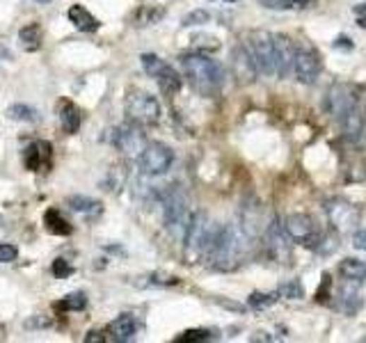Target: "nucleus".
<instances>
[{"label": "nucleus", "mask_w": 366, "mask_h": 343, "mask_svg": "<svg viewBox=\"0 0 366 343\" xmlns=\"http://www.w3.org/2000/svg\"><path fill=\"white\" fill-rule=\"evenodd\" d=\"M334 46H336V48H348V51H350V48H353V39H350V37H339V39L334 42Z\"/></svg>", "instance_id": "obj_39"}, {"label": "nucleus", "mask_w": 366, "mask_h": 343, "mask_svg": "<svg viewBox=\"0 0 366 343\" xmlns=\"http://www.w3.org/2000/svg\"><path fill=\"white\" fill-rule=\"evenodd\" d=\"M211 21V14L206 9H192L186 16L181 18V25L183 28H192V25H201V23H208Z\"/></svg>", "instance_id": "obj_33"}, {"label": "nucleus", "mask_w": 366, "mask_h": 343, "mask_svg": "<svg viewBox=\"0 0 366 343\" xmlns=\"http://www.w3.org/2000/svg\"><path fill=\"white\" fill-rule=\"evenodd\" d=\"M293 5H312V3H316V0H291Z\"/></svg>", "instance_id": "obj_41"}, {"label": "nucleus", "mask_w": 366, "mask_h": 343, "mask_svg": "<svg viewBox=\"0 0 366 343\" xmlns=\"http://www.w3.org/2000/svg\"><path fill=\"white\" fill-rule=\"evenodd\" d=\"M231 71H234V76L240 83H252L254 76L259 74L254 62H252V57H249V53L245 51L243 44L236 46L234 53H231Z\"/></svg>", "instance_id": "obj_17"}, {"label": "nucleus", "mask_w": 366, "mask_h": 343, "mask_svg": "<svg viewBox=\"0 0 366 343\" xmlns=\"http://www.w3.org/2000/svg\"><path fill=\"white\" fill-rule=\"evenodd\" d=\"M275 42V76L286 78L293 74V55L295 46L286 35H273Z\"/></svg>", "instance_id": "obj_16"}, {"label": "nucleus", "mask_w": 366, "mask_h": 343, "mask_svg": "<svg viewBox=\"0 0 366 343\" xmlns=\"http://www.w3.org/2000/svg\"><path fill=\"white\" fill-rule=\"evenodd\" d=\"M325 213L332 229L336 231H355L360 224V209L348 199L334 197L330 202H325Z\"/></svg>", "instance_id": "obj_12"}, {"label": "nucleus", "mask_w": 366, "mask_h": 343, "mask_svg": "<svg viewBox=\"0 0 366 343\" xmlns=\"http://www.w3.org/2000/svg\"><path fill=\"white\" fill-rule=\"evenodd\" d=\"M40 3H48V0H40Z\"/></svg>", "instance_id": "obj_44"}, {"label": "nucleus", "mask_w": 366, "mask_h": 343, "mask_svg": "<svg viewBox=\"0 0 366 343\" xmlns=\"http://www.w3.org/2000/svg\"><path fill=\"white\" fill-rule=\"evenodd\" d=\"M339 272L346 281H353V284H362L366 281V263L360 259H343L339 263Z\"/></svg>", "instance_id": "obj_23"}, {"label": "nucleus", "mask_w": 366, "mask_h": 343, "mask_svg": "<svg viewBox=\"0 0 366 343\" xmlns=\"http://www.w3.org/2000/svg\"><path fill=\"white\" fill-rule=\"evenodd\" d=\"M282 227L286 231L288 240L300 243V245H305V248H312V250L319 252L325 233L321 231L319 222H316L312 215H307V213H291V215H286V220H284Z\"/></svg>", "instance_id": "obj_6"}, {"label": "nucleus", "mask_w": 366, "mask_h": 343, "mask_svg": "<svg viewBox=\"0 0 366 343\" xmlns=\"http://www.w3.org/2000/svg\"><path fill=\"white\" fill-rule=\"evenodd\" d=\"M85 341L92 343V341H103V337L99 335V332H90V337H85Z\"/></svg>", "instance_id": "obj_40"}, {"label": "nucleus", "mask_w": 366, "mask_h": 343, "mask_svg": "<svg viewBox=\"0 0 366 343\" xmlns=\"http://www.w3.org/2000/svg\"><path fill=\"white\" fill-rule=\"evenodd\" d=\"M138 330H140V322L136 316H131V313H122V316L114 318L110 325H108V335L114 339V341H122V343H126V341H133L138 335Z\"/></svg>", "instance_id": "obj_18"}, {"label": "nucleus", "mask_w": 366, "mask_h": 343, "mask_svg": "<svg viewBox=\"0 0 366 343\" xmlns=\"http://www.w3.org/2000/svg\"><path fill=\"white\" fill-rule=\"evenodd\" d=\"M124 183H126V168H119V165L110 168L108 174H105V179L101 181L103 188H108L110 192H119L124 188Z\"/></svg>", "instance_id": "obj_28"}, {"label": "nucleus", "mask_w": 366, "mask_h": 343, "mask_svg": "<svg viewBox=\"0 0 366 343\" xmlns=\"http://www.w3.org/2000/svg\"><path fill=\"white\" fill-rule=\"evenodd\" d=\"M179 66L181 74L186 76V81L197 94L206 96H216L225 85V69L220 62L211 60L204 53H183L179 55Z\"/></svg>", "instance_id": "obj_2"}, {"label": "nucleus", "mask_w": 366, "mask_h": 343, "mask_svg": "<svg viewBox=\"0 0 366 343\" xmlns=\"http://www.w3.org/2000/svg\"><path fill=\"white\" fill-rule=\"evenodd\" d=\"M114 146H117L124 158H138L144 146H147V135H144L140 124L129 122L119 126L117 133H114Z\"/></svg>", "instance_id": "obj_13"}, {"label": "nucleus", "mask_w": 366, "mask_h": 343, "mask_svg": "<svg viewBox=\"0 0 366 343\" xmlns=\"http://www.w3.org/2000/svg\"><path fill=\"white\" fill-rule=\"evenodd\" d=\"M266 9H275V12H284V9H291L295 7L291 0H259Z\"/></svg>", "instance_id": "obj_36"}, {"label": "nucleus", "mask_w": 366, "mask_h": 343, "mask_svg": "<svg viewBox=\"0 0 366 343\" xmlns=\"http://www.w3.org/2000/svg\"><path fill=\"white\" fill-rule=\"evenodd\" d=\"M42 37H44V33L37 23H30V25H25V28L18 30V42H21V46L25 48V51H40Z\"/></svg>", "instance_id": "obj_24"}, {"label": "nucleus", "mask_w": 366, "mask_h": 343, "mask_svg": "<svg viewBox=\"0 0 366 343\" xmlns=\"http://www.w3.org/2000/svg\"><path fill=\"white\" fill-rule=\"evenodd\" d=\"M252 238L240 229V224H220L206 261L216 270H236L247 261L252 252Z\"/></svg>", "instance_id": "obj_1"}, {"label": "nucleus", "mask_w": 366, "mask_h": 343, "mask_svg": "<svg viewBox=\"0 0 366 343\" xmlns=\"http://www.w3.org/2000/svg\"><path fill=\"white\" fill-rule=\"evenodd\" d=\"M220 224L211 220V215L206 211H195L192 213L190 227L183 236V257L186 263H199L206 261L211 248H213V240L218 236Z\"/></svg>", "instance_id": "obj_3"}, {"label": "nucleus", "mask_w": 366, "mask_h": 343, "mask_svg": "<svg viewBox=\"0 0 366 343\" xmlns=\"http://www.w3.org/2000/svg\"><path fill=\"white\" fill-rule=\"evenodd\" d=\"M277 298L279 296H275V293H252V296L247 298V305L252 309H266V307L275 305Z\"/></svg>", "instance_id": "obj_32"}, {"label": "nucleus", "mask_w": 366, "mask_h": 343, "mask_svg": "<svg viewBox=\"0 0 366 343\" xmlns=\"http://www.w3.org/2000/svg\"><path fill=\"white\" fill-rule=\"evenodd\" d=\"M273 218H268V213L266 209L259 202H252V204H247L243 206V211H240V229H243L245 233L252 240L256 238H264V231L268 227V222H271Z\"/></svg>", "instance_id": "obj_15"}, {"label": "nucleus", "mask_w": 366, "mask_h": 343, "mask_svg": "<svg viewBox=\"0 0 366 343\" xmlns=\"http://www.w3.org/2000/svg\"><path fill=\"white\" fill-rule=\"evenodd\" d=\"M175 165V151L165 142H147L138 156V168L144 176H163Z\"/></svg>", "instance_id": "obj_9"}, {"label": "nucleus", "mask_w": 366, "mask_h": 343, "mask_svg": "<svg viewBox=\"0 0 366 343\" xmlns=\"http://www.w3.org/2000/svg\"><path fill=\"white\" fill-rule=\"evenodd\" d=\"M60 124H62L64 133H69V135L78 133L81 124H83V115L78 110V105L71 101H62L60 103Z\"/></svg>", "instance_id": "obj_22"}, {"label": "nucleus", "mask_w": 366, "mask_h": 343, "mask_svg": "<svg viewBox=\"0 0 366 343\" xmlns=\"http://www.w3.org/2000/svg\"><path fill=\"white\" fill-rule=\"evenodd\" d=\"M85 307H88L85 293H69L62 302H57V309H66V311H83Z\"/></svg>", "instance_id": "obj_31"}, {"label": "nucleus", "mask_w": 366, "mask_h": 343, "mask_svg": "<svg viewBox=\"0 0 366 343\" xmlns=\"http://www.w3.org/2000/svg\"><path fill=\"white\" fill-rule=\"evenodd\" d=\"M211 339V330H186L183 335H179L175 341L177 343H192V341H208Z\"/></svg>", "instance_id": "obj_34"}, {"label": "nucleus", "mask_w": 366, "mask_h": 343, "mask_svg": "<svg viewBox=\"0 0 366 343\" xmlns=\"http://www.w3.org/2000/svg\"><path fill=\"white\" fill-rule=\"evenodd\" d=\"M245 51L252 57L259 74L264 76H275V42L273 33L266 30H249L245 35Z\"/></svg>", "instance_id": "obj_5"}, {"label": "nucleus", "mask_w": 366, "mask_h": 343, "mask_svg": "<svg viewBox=\"0 0 366 343\" xmlns=\"http://www.w3.org/2000/svg\"><path fill=\"white\" fill-rule=\"evenodd\" d=\"M192 46L197 48V51H208V53H213L220 48V39L213 37V35H204V33H197V35H192Z\"/></svg>", "instance_id": "obj_29"}, {"label": "nucleus", "mask_w": 366, "mask_h": 343, "mask_svg": "<svg viewBox=\"0 0 366 343\" xmlns=\"http://www.w3.org/2000/svg\"><path fill=\"white\" fill-rule=\"evenodd\" d=\"M66 206H69L73 213L85 215L88 220H96L103 213L101 202L99 199H92V197H85V194H71V197L66 199Z\"/></svg>", "instance_id": "obj_20"}, {"label": "nucleus", "mask_w": 366, "mask_h": 343, "mask_svg": "<svg viewBox=\"0 0 366 343\" xmlns=\"http://www.w3.org/2000/svg\"><path fill=\"white\" fill-rule=\"evenodd\" d=\"M264 240H266L268 254H271L277 263H284L286 266V263L291 261V243H288L284 227L275 218L268 222V227L264 231Z\"/></svg>", "instance_id": "obj_14"}, {"label": "nucleus", "mask_w": 366, "mask_h": 343, "mask_svg": "<svg viewBox=\"0 0 366 343\" xmlns=\"http://www.w3.org/2000/svg\"><path fill=\"white\" fill-rule=\"evenodd\" d=\"M18 259V248L9 243H0V263H12Z\"/></svg>", "instance_id": "obj_35"}, {"label": "nucleus", "mask_w": 366, "mask_h": 343, "mask_svg": "<svg viewBox=\"0 0 366 343\" xmlns=\"http://www.w3.org/2000/svg\"><path fill=\"white\" fill-rule=\"evenodd\" d=\"M277 296L286 298V300H302L305 298V289H302V284L297 281V279H291V281H286V284L279 286Z\"/></svg>", "instance_id": "obj_30"}, {"label": "nucleus", "mask_w": 366, "mask_h": 343, "mask_svg": "<svg viewBox=\"0 0 366 343\" xmlns=\"http://www.w3.org/2000/svg\"><path fill=\"white\" fill-rule=\"evenodd\" d=\"M140 62H142V69L153 78V81H156L158 90L165 96H172L181 90V85H183L181 74L170 62L163 60V57L153 55V53H144L140 57Z\"/></svg>", "instance_id": "obj_8"}, {"label": "nucleus", "mask_w": 366, "mask_h": 343, "mask_svg": "<svg viewBox=\"0 0 366 343\" xmlns=\"http://www.w3.org/2000/svg\"><path fill=\"white\" fill-rule=\"evenodd\" d=\"M156 197L163 206V220H165V227L170 229V233L177 240H183L186 231L190 227L192 220V206L188 194L183 192L179 185H167L165 190L156 192Z\"/></svg>", "instance_id": "obj_4"}, {"label": "nucleus", "mask_w": 366, "mask_h": 343, "mask_svg": "<svg viewBox=\"0 0 366 343\" xmlns=\"http://www.w3.org/2000/svg\"><path fill=\"white\" fill-rule=\"evenodd\" d=\"M48 158H51V144H48V142H42V140L33 142V144L23 151L25 168L33 170V172H40Z\"/></svg>", "instance_id": "obj_21"}, {"label": "nucleus", "mask_w": 366, "mask_h": 343, "mask_svg": "<svg viewBox=\"0 0 366 343\" xmlns=\"http://www.w3.org/2000/svg\"><path fill=\"white\" fill-rule=\"evenodd\" d=\"M353 248H355V250L366 252V229L355 231V236H353Z\"/></svg>", "instance_id": "obj_38"}, {"label": "nucleus", "mask_w": 366, "mask_h": 343, "mask_svg": "<svg viewBox=\"0 0 366 343\" xmlns=\"http://www.w3.org/2000/svg\"><path fill=\"white\" fill-rule=\"evenodd\" d=\"M227 3H236V0H227Z\"/></svg>", "instance_id": "obj_43"}, {"label": "nucleus", "mask_w": 366, "mask_h": 343, "mask_svg": "<svg viewBox=\"0 0 366 343\" xmlns=\"http://www.w3.org/2000/svg\"><path fill=\"white\" fill-rule=\"evenodd\" d=\"M360 107V94L353 90L350 85L334 83L325 94V110L330 112L336 122H341L346 115Z\"/></svg>", "instance_id": "obj_10"}, {"label": "nucleus", "mask_w": 366, "mask_h": 343, "mask_svg": "<svg viewBox=\"0 0 366 343\" xmlns=\"http://www.w3.org/2000/svg\"><path fill=\"white\" fill-rule=\"evenodd\" d=\"M323 71L321 53L314 46H295L293 55V74L302 85H314Z\"/></svg>", "instance_id": "obj_11"}, {"label": "nucleus", "mask_w": 366, "mask_h": 343, "mask_svg": "<svg viewBox=\"0 0 366 343\" xmlns=\"http://www.w3.org/2000/svg\"><path fill=\"white\" fill-rule=\"evenodd\" d=\"M44 227H46L48 233H57V236H69V233H71L69 222H66L62 218V213L55 211V209L46 211V215H44Z\"/></svg>", "instance_id": "obj_25"}, {"label": "nucleus", "mask_w": 366, "mask_h": 343, "mask_svg": "<svg viewBox=\"0 0 366 343\" xmlns=\"http://www.w3.org/2000/svg\"><path fill=\"white\" fill-rule=\"evenodd\" d=\"M124 107H126L129 122H136L140 126H156L163 117V107L158 99L144 90H131Z\"/></svg>", "instance_id": "obj_7"}, {"label": "nucleus", "mask_w": 366, "mask_h": 343, "mask_svg": "<svg viewBox=\"0 0 366 343\" xmlns=\"http://www.w3.org/2000/svg\"><path fill=\"white\" fill-rule=\"evenodd\" d=\"M364 341H366V339H364Z\"/></svg>", "instance_id": "obj_45"}, {"label": "nucleus", "mask_w": 366, "mask_h": 343, "mask_svg": "<svg viewBox=\"0 0 366 343\" xmlns=\"http://www.w3.org/2000/svg\"><path fill=\"white\" fill-rule=\"evenodd\" d=\"M360 28H366V18H360Z\"/></svg>", "instance_id": "obj_42"}, {"label": "nucleus", "mask_w": 366, "mask_h": 343, "mask_svg": "<svg viewBox=\"0 0 366 343\" xmlns=\"http://www.w3.org/2000/svg\"><path fill=\"white\" fill-rule=\"evenodd\" d=\"M51 270H53L55 277H66V274H71V272H73V268H71L64 259H55V261H53V266H51Z\"/></svg>", "instance_id": "obj_37"}, {"label": "nucleus", "mask_w": 366, "mask_h": 343, "mask_svg": "<svg viewBox=\"0 0 366 343\" xmlns=\"http://www.w3.org/2000/svg\"><path fill=\"white\" fill-rule=\"evenodd\" d=\"M7 115L12 117L16 122H28V124H35L40 122V112H37V107L28 105V103H14L7 107Z\"/></svg>", "instance_id": "obj_27"}, {"label": "nucleus", "mask_w": 366, "mask_h": 343, "mask_svg": "<svg viewBox=\"0 0 366 343\" xmlns=\"http://www.w3.org/2000/svg\"><path fill=\"white\" fill-rule=\"evenodd\" d=\"M66 18H69V23H73L76 30H81V33H96L101 25L99 18L92 16L83 5H71L66 9Z\"/></svg>", "instance_id": "obj_19"}, {"label": "nucleus", "mask_w": 366, "mask_h": 343, "mask_svg": "<svg viewBox=\"0 0 366 343\" xmlns=\"http://www.w3.org/2000/svg\"><path fill=\"white\" fill-rule=\"evenodd\" d=\"M362 307V298H360V293H355L350 289H341L339 293V302H336V309L343 311V313H348V316H353V313H358Z\"/></svg>", "instance_id": "obj_26"}]
</instances>
